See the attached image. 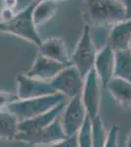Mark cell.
<instances>
[{
    "mask_svg": "<svg viewBox=\"0 0 131 147\" xmlns=\"http://www.w3.org/2000/svg\"><path fill=\"white\" fill-rule=\"evenodd\" d=\"M128 49H129V51L131 52V41H130V43H129V47H128Z\"/></svg>",
    "mask_w": 131,
    "mask_h": 147,
    "instance_id": "cell-29",
    "label": "cell"
},
{
    "mask_svg": "<svg viewBox=\"0 0 131 147\" xmlns=\"http://www.w3.org/2000/svg\"><path fill=\"white\" fill-rule=\"evenodd\" d=\"M44 147H78L77 134L73 136H68L66 139H64V140L60 142H57L55 144H51V145H47Z\"/></svg>",
    "mask_w": 131,
    "mask_h": 147,
    "instance_id": "cell-22",
    "label": "cell"
},
{
    "mask_svg": "<svg viewBox=\"0 0 131 147\" xmlns=\"http://www.w3.org/2000/svg\"><path fill=\"white\" fill-rule=\"evenodd\" d=\"M66 97L61 93H54L50 95L36 97L30 99H18L6 106L7 110L16 116L20 121L32 119L36 116L48 112L55 106L64 102Z\"/></svg>",
    "mask_w": 131,
    "mask_h": 147,
    "instance_id": "cell-2",
    "label": "cell"
},
{
    "mask_svg": "<svg viewBox=\"0 0 131 147\" xmlns=\"http://www.w3.org/2000/svg\"><path fill=\"white\" fill-rule=\"evenodd\" d=\"M38 52L40 55L56 62L67 64V65L71 64L70 54L65 41L58 37H50V38L42 40L38 46Z\"/></svg>",
    "mask_w": 131,
    "mask_h": 147,
    "instance_id": "cell-13",
    "label": "cell"
},
{
    "mask_svg": "<svg viewBox=\"0 0 131 147\" xmlns=\"http://www.w3.org/2000/svg\"><path fill=\"white\" fill-rule=\"evenodd\" d=\"M68 66L69 65L67 64L56 62V61L46 58L40 54H37L34 63H33L32 69L28 72L27 76L32 78V79L50 82Z\"/></svg>",
    "mask_w": 131,
    "mask_h": 147,
    "instance_id": "cell-11",
    "label": "cell"
},
{
    "mask_svg": "<svg viewBox=\"0 0 131 147\" xmlns=\"http://www.w3.org/2000/svg\"><path fill=\"white\" fill-rule=\"evenodd\" d=\"M18 100L17 94H12L7 91H0V108L6 107L11 102Z\"/></svg>",
    "mask_w": 131,
    "mask_h": 147,
    "instance_id": "cell-23",
    "label": "cell"
},
{
    "mask_svg": "<svg viewBox=\"0 0 131 147\" xmlns=\"http://www.w3.org/2000/svg\"><path fill=\"white\" fill-rule=\"evenodd\" d=\"M51 1H54V2H60V1H65V0H51Z\"/></svg>",
    "mask_w": 131,
    "mask_h": 147,
    "instance_id": "cell-28",
    "label": "cell"
},
{
    "mask_svg": "<svg viewBox=\"0 0 131 147\" xmlns=\"http://www.w3.org/2000/svg\"><path fill=\"white\" fill-rule=\"evenodd\" d=\"M3 5L4 8L13 10L15 8V6L17 5V0H3Z\"/></svg>",
    "mask_w": 131,
    "mask_h": 147,
    "instance_id": "cell-26",
    "label": "cell"
},
{
    "mask_svg": "<svg viewBox=\"0 0 131 147\" xmlns=\"http://www.w3.org/2000/svg\"><path fill=\"white\" fill-rule=\"evenodd\" d=\"M78 147H92L91 119L87 116L84 124L77 134Z\"/></svg>",
    "mask_w": 131,
    "mask_h": 147,
    "instance_id": "cell-20",
    "label": "cell"
},
{
    "mask_svg": "<svg viewBox=\"0 0 131 147\" xmlns=\"http://www.w3.org/2000/svg\"><path fill=\"white\" fill-rule=\"evenodd\" d=\"M125 147H131V129L129 130V134H128L127 137H126Z\"/></svg>",
    "mask_w": 131,
    "mask_h": 147,
    "instance_id": "cell-27",
    "label": "cell"
},
{
    "mask_svg": "<svg viewBox=\"0 0 131 147\" xmlns=\"http://www.w3.org/2000/svg\"><path fill=\"white\" fill-rule=\"evenodd\" d=\"M66 134L64 131L61 125L60 117L56 119L48 127L38 130V131L32 132L30 134H17L15 140H18L24 143L30 144V145L40 146L51 145L57 142H60L67 138Z\"/></svg>",
    "mask_w": 131,
    "mask_h": 147,
    "instance_id": "cell-7",
    "label": "cell"
},
{
    "mask_svg": "<svg viewBox=\"0 0 131 147\" xmlns=\"http://www.w3.org/2000/svg\"><path fill=\"white\" fill-rule=\"evenodd\" d=\"M57 3L51 0H41L36 2L32 11V21L36 28L48 23L56 15Z\"/></svg>",
    "mask_w": 131,
    "mask_h": 147,
    "instance_id": "cell-16",
    "label": "cell"
},
{
    "mask_svg": "<svg viewBox=\"0 0 131 147\" xmlns=\"http://www.w3.org/2000/svg\"><path fill=\"white\" fill-rule=\"evenodd\" d=\"M49 82L57 93L63 94L65 97L73 98L81 95L84 85V78L81 76L79 71L73 64H71L62 70Z\"/></svg>",
    "mask_w": 131,
    "mask_h": 147,
    "instance_id": "cell-4",
    "label": "cell"
},
{
    "mask_svg": "<svg viewBox=\"0 0 131 147\" xmlns=\"http://www.w3.org/2000/svg\"><path fill=\"white\" fill-rule=\"evenodd\" d=\"M65 106V102H62L42 115L36 116L32 119L20 121L18 125V134H30L48 127L50 124H52L55 120L60 117Z\"/></svg>",
    "mask_w": 131,
    "mask_h": 147,
    "instance_id": "cell-10",
    "label": "cell"
},
{
    "mask_svg": "<svg viewBox=\"0 0 131 147\" xmlns=\"http://www.w3.org/2000/svg\"><path fill=\"white\" fill-rule=\"evenodd\" d=\"M17 97L18 99H30L57 93L50 85L49 82H44L28 77L27 75H17Z\"/></svg>",
    "mask_w": 131,
    "mask_h": 147,
    "instance_id": "cell-9",
    "label": "cell"
},
{
    "mask_svg": "<svg viewBox=\"0 0 131 147\" xmlns=\"http://www.w3.org/2000/svg\"><path fill=\"white\" fill-rule=\"evenodd\" d=\"M36 2L30 4L27 8L15 14L10 20L0 22V34L16 35L39 46L42 40L32 21V11Z\"/></svg>",
    "mask_w": 131,
    "mask_h": 147,
    "instance_id": "cell-3",
    "label": "cell"
},
{
    "mask_svg": "<svg viewBox=\"0 0 131 147\" xmlns=\"http://www.w3.org/2000/svg\"><path fill=\"white\" fill-rule=\"evenodd\" d=\"M84 17L92 26H112L126 20L125 7L118 0H83Z\"/></svg>",
    "mask_w": 131,
    "mask_h": 147,
    "instance_id": "cell-1",
    "label": "cell"
},
{
    "mask_svg": "<svg viewBox=\"0 0 131 147\" xmlns=\"http://www.w3.org/2000/svg\"><path fill=\"white\" fill-rule=\"evenodd\" d=\"M97 52L98 50L90 37L89 26H85L81 38L78 41L71 58V64L79 71L83 78H85V76L94 68Z\"/></svg>",
    "mask_w": 131,
    "mask_h": 147,
    "instance_id": "cell-5",
    "label": "cell"
},
{
    "mask_svg": "<svg viewBox=\"0 0 131 147\" xmlns=\"http://www.w3.org/2000/svg\"><path fill=\"white\" fill-rule=\"evenodd\" d=\"M35 1H37V2H38V1H41V0H35Z\"/></svg>",
    "mask_w": 131,
    "mask_h": 147,
    "instance_id": "cell-30",
    "label": "cell"
},
{
    "mask_svg": "<svg viewBox=\"0 0 131 147\" xmlns=\"http://www.w3.org/2000/svg\"><path fill=\"white\" fill-rule=\"evenodd\" d=\"M115 77L131 82V52L129 49L115 51Z\"/></svg>",
    "mask_w": 131,
    "mask_h": 147,
    "instance_id": "cell-18",
    "label": "cell"
},
{
    "mask_svg": "<svg viewBox=\"0 0 131 147\" xmlns=\"http://www.w3.org/2000/svg\"><path fill=\"white\" fill-rule=\"evenodd\" d=\"M61 125L67 136H73L78 132L87 118L80 95L71 98L62 112Z\"/></svg>",
    "mask_w": 131,
    "mask_h": 147,
    "instance_id": "cell-6",
    "label": "cell"
},
{
    "mask_svg": "<svg viewBox=\"0 0 131 147\" xmlns=\"http://www.w3.org/2000/svg\"><path fill=\"white\" fill-rule=\"evenodd\" d=\"M118 130L120 127L118 125H114L110 129L104 147H118Z\"/></svg>",
    "mask_w": 131,
    "mask_h": 147,
    "instance_id": "cell-21",
    "label": "cell"
},
{
    "mask_svg": "<svg viewBox=\"0 0 131 147\" xmlns=\"http://www.w3.org/2000/svg\"><path fill=\"white\" fill-rule=\"evenodd\" d=\"M14 15H15V13H14L13 10L3 8V10L1 11V14H0V22H5V21L10 20L11 18L14 17Z\"/></svg>",
    "mask_w": 131,
    "mask_h": 147,
    "instance_id": "cell-24",
    "label": "cell"
},
{
    "mask_svg": "<svg viewBox=\"0 0 131 147\" xmlns=\"http://www.w3.org/2000/svg\"><path fill=\"white\" fill-rule=\"evenodd\" d=\"M105 88L118 105L123 108H131V82L114 77Z\"/></svg>",
    "mask_w": 131,
    "mask_h": 147,
    "instance_id": "cell-15",
    "label": "cell"
},
{
    "mask_svg": "<svg viewBox=\"0 0 131 147\" xmlns=\"http://www.w3.org/2000/svg\"><path fill=\"white\" fill-rule=\"evenodd\" d=\"M91 134H92V147H104L107 140L108 134L106 127L98 115L96 118L91 120Z\"/></svg>",
    "mask_w": 131,
    "mask_h": 147,
    "instance_id": "cell-19",
    "label": "cell"
},
{
    "mask_svg": "<svg viewBox=\"0 0 131 147\" xmlns=\"http://www.w3.org/2000/svg\"><path fill=\"white\" fill-rule=\"evenodd\" d=\"M122 4L125 7L126 20L131 19V0H122Z\"/></svg>",
    "mask_w": 131,
    "mask_h": 147,
    "instance_id": "cell-25",
    "label": "cell"
},
{
    "mask_svg": "<svg viewBox=\"0 0 131 147\" xmlns=\"http://www.w3.org/2000/svg\"><path fill=\"white\" fill-rule=\"evenodd\" d=\"M131 41V19L112 26L108 45L114 51L128 49Z\"/></svg>",
    "mask_w": 131,
    "mask_h": 147,
    "instance_id": "cell-14",
    "label": "cell"
},
{
    "mask_svg": "<svg viewBox=\"0 0 131 147\" xmlns=\"http://www.w3.org/2000/svg\"><path fill=\"white\" fill-rule=\"evenodd\" d=\"M19 120L9 111H0V139L15 140L18 134Z\"/></svg>",
    "mask_w": 131,
    "mask_h": 147,
    "instance_id": "cell-17",
    "label": "cell"
},
{
    "mask_svg": "<svg viewBox=\"0 0 131 147\" xmlns=\"http://www.w3.org/2000/svg\"><path fill=\"white\" fill-rule=\"evenodd\" d=\"M100 82L94 69L84 78V85L81 92V101L87 116L91 120L99 115L100 108Z\"/></svg>",
    "mask_w": 131,
    "mask_h": 147,
    "instance_id": "cell-8",
    "label": "cell"
},
{
    "mask_svg": "<svg viewBox=\"0 0 131 147\" xmlns=\"http://www.w3.org/2000/svg\"><path fill=\"white\" fill-rule=\"evenodd\" d=\"M94 71L104 87L115 77V51L109 45L97 52Z\"/></svg>",
    "mask_w": 131,
    "mask_h": 147,
    "instance_id": "cell-12",
    "label": "cell"
}]
</instances>
